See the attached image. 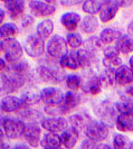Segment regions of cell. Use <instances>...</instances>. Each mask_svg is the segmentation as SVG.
<instances>
[{
  "mask_svg": "<svg viewBox=\"0 0 133 149\" xmlns=\"http://www.w3.org/2000/svg\"><path fill=\"white\" fill-rule=\"evenodd\" d=\"M36 74L42 82L48 84H59L65 80L66 76L58 61L49 57L48 55H45L38 60Z\"/></svg>",
  "mask_w": 133,
  "mask_h": 149,
  "instance_id": "obj_1",
  "label": "cell"
},
{
  "mask_svg": "<svg viewBox=\"0 0 133 149\" xmlns=\"http://www.w3.org/2000/svg\"><path fill=\"white\" fill-rule=\"evenodd\" d=\"M42 149H59L63 147L60 134L53 132H45L40 140Z\"/></svg>",
  "mask_w": 133,
  "mask_h": 149,
  "instance_id": "obj_23",
  "label": "cell"
},
{
  "mask_svg": "<svg viewBox=\"0 0 133 149\" xmlns=\"http://www.w3.org/2000/svg\"><path fill=\"white\" fill-rule=\"evenodd\" d=\"M3 7L11 20H18L20 18L22 19L26 9V2L24 0H8L3 1Z\"/></svg>",
  "mask_w": 133,
  "mask_h": 149,
  "instance_id": "obj_16",
  "label": "cell"
},
{
  "mask_svg": "<svg viewBox=\"0 0 133 149\" xmlns=\"http://www.w3.org/2000/svg\"><path fill=\"white\" fill-rule=\"evenodd\" d=\"M40 127L46 130V132L60 134L69 127V125L64 117H44L40 121Z\"/></svg>",
  "mask_w": 133,
  "mask_h": 149,
  "instance_id": "obj_9",
  "label": "cell"
},
{
  "mask_svg": "<svg viewBox=\"0 0 133 149\" xmlns=\"http://www.w3.org/2000/svg\"><path fill=\"white\" fill-rule=\"evenodd\" d=\"M94 113L106 126H109V127L115 126L118 113L115 109L114 103H112V101L103 100V101L98 102V104H96L94 108Z\"/></svg>",
  "mask_w": 133,
  "mask_h": 149,
  "instance_id": "obj_3",
  "label": "cell"
},
{
  "mask_svg": "<svg viewBox=\"0 0 133 149\" xmlns=\"http://www.w3.org/2000/svg\"><path fill=\"white\" fill-rule=\"evenodd\" d=\"M131 140L130 138L122 134H115L112 139V148L113 149H130Z\"/></svg>",
  "mask_w": 133,
  "mask_h": 149,
  "instance_id": "obj_36",
  "label": "cell"
},
{
  "mask_svg": "<svg viewBox=\"0 0 133 149\" xmlns=\"http://www.w3.org/2000/svg\"><path fill=\"white\" fill-rule=\"evenodd\" d=\"M20 99L27 108H31L34 105H37L39 102H42V97H40V90L35 84H27L22 89Z\"/></svg>",
  "mask_w": 133,
  "mask_h": 149,
  "instance_id": "obj_15",
  "label": "cell"
},
{
  "mask_svg": "<svg viewBox=\"0 0 133 149\" xmlns=\"http://www.w3.org/2000/svg\"><path fill=\"white\" fill-rule=\"evenodd\" d=\"M96 146H97L96 142H94L93 140L89 139V138H86V139H84V140L81 142L80 149H94Z\"/></svg>",
  "mask_w": 133,
  "mask_h": 149,
  "instance_id": "obj_41",
  "label": "cell"
},
{
  "mask_svg": "<svg viewBox=\"0 0 133 149\" xmlns=\"http://www.w3.org/2000/svg\"><path fill=\"white\" fill-rule=\"evenodd\" d=\"M92 118H89V116L83 114V113H75V114H71L68 117V125L69 127L73 128L74 130H76L78 134H81L83 132H85V129L87 127V123L89 122V120Z\"/></svg>",
  "mask_w": 133,
  "mask_h": 149,
  "instance_id": "obj_19",
  "label": "cell"
},
{
  "mask_svg": "<svg viewBox=\"0 0 133 149\" xmlns=\"http://www.w3.org/2000/svg\"><path fill=\"white\" fill-rule=\"evenodd\" d=\"M126 34L133 38V20H131V22L127 24V27H126Z\"/></svg>",
  "mask_w": 133,
  "mask_h": 149,
  "instance_id": "obj_47",
  "label": "cell"
},
{
  "mask_svg": "<svg viewBox=\"0 0 133 149\" xmlns=\"http://www.w3.org/2000/svg\"><path fill=\"white\" fill-rule=\"evenodd\" d=\"M42 137H43L42 127L39 126V123H36V122L26 123V129L22 138L31 148H38L40 146Z\"/></svg>",
  "mask_w": 133,
  "mask_h": 149,
  "instance_id": "obj_13",
  "label": "cell"
},
{
  "mask_svg": "<svg viewBox=\"0 0 133 149\" xmlns=\"http://www.w3.org/2000/svg\"><path fill=\"white\" fill-rule=\"evenodd\" d=\"M121 36H122L121 30L118 29V28H114V27H106L98 35L100 40L102 42V44L107 45V46H110L112 44H115L116 40Z\"/></svg>",
  "mask_w": 133,
  "mask_h": 149,
  "instance_id": "obj_27",
  "label": "cell"
},
{
  "mask_svg": "<svg viewBox=\"0 0 133 149\" xmlns=\"http://www.w3.org/2000/svg\"><path fill=\"white\" fill-rule=\"evenodd\" d=\"M102 64H103L104 68H113L116 70L122 64V60L120 56H114V57H103L102 58Z\"/></svg>",
  "mask_w": 133,
  "mask_h": 149,
  "instance_id": "obj_38",
  "label": "cell"
},
{
  "mask_svg": "<svg viewBox=\"0 0 133 149\" xmlns=\"http://www.w3.org/2000/svg\"><path fill=\"white\" fill-rule=\"evenodd\" d=\"M101 81L103 83V86L105 88H110L115 85V70L113 68H104L103 71L100 73Z\"/></svg>",
  "mask_w": 133,
  "mask_h": 149,
  "instance_id": "obj_37",
  "label": "cell"
},
{
  "mask_svg": "<svg viewBox=\"0 0 133 149\" xmlns=\"http://www.w3.org/2000/svg\"><path fill=\"white\" fill-rule=\"evenodd\" d=\"M115 47L118 48L120 54L123 55L131 54L133 53V38L127 34H122V36L116 40Z\"/></svg>",
  "mask_w": 133,
  "mask_h": 149,
  "instance_id": "obj_28",
  "label": "cell"
},
{
  "mask_svg": "<svg viewBox=\"0 0 133 149\" xmlns=\"http://www.w3.org/2000/svg\"><path fill=\"white\" fill-rule=\"evenodd\" d=\"M25 108H27L25 103L22 102V100L19 97H16L12 94L9 95H5L1 97L0 100V110L3 113H19V112L24 110Z\"/></svg>",
  "mask_w": 133,
  "mask_h": 149,
  "instance_id": "obj_12",
  "label": "cell"
},
{
  "mask_svg": "<svg viewBox=\"0 0 133 149\" xmlns=\"http://www.w3.org/2000/svg\"><path fill=\"white\" fill-rule=\"evenodd\" d=\"M66 42L68 47L72 48V51H78L84 44L83 37L80 33L74 31V33H68L66 35Z\"/></svg>",
  "mask_w": 133,
  "mask_h": 149,
  "instance_id": "obj_35",
  "label": "cell"
},
{
  "mask_svg": "<svg viewBox=\"0 0 133 149\" xmlns=\"http://www.w3.org/2000/svg\"><path fill=\"white\" fill-rule=\"evenodd\" d=\"M2 53L5 61L9 64H14L22 60L24 47L19 40L16 38L2 40Z\"/></svg>",
  "mask_w": 133,
  "mask_h": 149,
  "instance_id": "obj_6",
  "label": "cell"
},
{
  "mask_svg": "<svg viewBox=\"0 0 133 149\" xmlns=\"http://www.w3.org/2000/svg\"><path fill=\"white\" fill-rule=\"evenodd\" d=\"M46 55L52 57L54 60L59 61L65 54L68 53V45H67L66 38L60 35H53L46 42Z\"/></svg>",
  "mask_w": 133,
  "mask_h": 149,
  "instance_id": "obj_7",
  "label": "cell"
},
{
  "mask_svg": "<svg viewBox=\"0 0 133 149\" xmlns=\"http://www.w3.org/2000/svg\"><path fill=\"white\" fill-rule=\"evenodd\" d=\"M5 95H8V91H7V86H6V82H5V77H3V74L1 73L0 74V97H5Z\"/></svg>",
  "mask_w": 133,
  "mask_h": 149,
  "instance_id": "obj_43",
  "label": "cell"
},
{
  "mask_svg": "<svg viewBox=\"0 0 133 149\" xmlns=\"http://www.w3.org/2000/svg\"><path fill=\"white\" fill-rule=\"evenodd\" d=\"M1 126L3 128L5 136L8 139L17 140L21 138L26 129V122L18 117H7L5 116L1 119Z\"/></svg>",
  "mask_w": 133,
  "mask_h": 149,
  "instance_id": "obj_2",
  "label": "cell"
},
{
  "mask_svg": "<svg viewBox=\"0 0 133 149\" xmlns=\"http://www.w3.org/2000/svg\"><path fill=\"white\" fill-rule=\"evenodd\" d=\"M115 128L118 132H133V113H118Z\"/></svg>",
  "mask_w": 133,
  "mask_h": 149,
  "instance_id": "obj_26",
  "label": "cell"
},
{
  "mask_svg": "<svg viewBox=\"0 0 133 149\" xmlns=\"http://www.w3.org/2000/svg\"><path fill=\"white\" fill-rule=\"evenodd\" d=\"M60 25L68 31L74 33L77 28H80V25L82 22V17L80 14L75 11H66L60 16Z\"/></svg>",
  "mask_w": 133,
  "mask_h": 149,
  "instance_id": "obj_17",
  "label": "cell"
},
{
  "mask_svg": "<svg viewBox=\"0 0 133 149\" xmlns=\"http://www.w3.org/2000/svg\"><path fill=\"white\" fill-rule=\"evenodd\" d=\"M114 56H120V53L115 47V45L106 46L103 49V57H114Z\"/></svg>",
  "mask_w": 133,
  "mask_h": 149,
  "instance_id": "obj_39",
  "label": "cell"
},
{
  "mask_svg": "<svg viewBox=\"0 0 133 149\" xmlns=\"http://www.w3.org/2000/svg\"><path fill=\"white\" fill-rule=\"evenodd\" d=\"M7 67H8L7 62L5 61V58H1V57H0V74L3 73V72L7 70Z\"/></svg>",
  "mask_w": 133,
  "mask_h": 149,
  "instance_id": "obj_46",
  "label": "cell"
},
{
  "mask_svg": "<svg viewBox=\"0 0 133 149\" xmlns=\"http://www.w3.org/2000/svg\"><path fill=\"white\" fill-rule=\"evenodd\" d=\"M129 67L131 68V71H132L133 73V54L130 56V58H129Z\"/></svg>",
  "mask_w": 133,
  "mask_h": 149,
  "instance_id": "obj_52",
  "label": "cell"
},
{
  "mask_svg": "<svg viewBox=\"0 0 133 149\" xmlns=\"http://www.w3.org/2000/svg\"><path fill=\"white\" fill-rule=\"evenodd\" d=\"M0 149H11V147L8 145V142L3 140V141L0 142Z\"/></svg>",
  "mask_w": 133,
  "mask_h": 149,
  "instance_id": "obj_51",
  "label": "cell"
},
{
  "mask_svg": "<svg viewBox=\"0 0 133 149\" xmlns=\"http://www.w3.org/2000/svg\"><path fill=\"white\" fill-rule=\"evenodd\" d=\"M3 138H5V132H3V129L0 128V142L3 141Z\"/></svg>",
  "mask_w": 133,
  "mask_h": 149,
  "instance_id": "obj_53",
  "label": "cell"
},
{
  "mask_svg": "<svg viewBox=\"0 0 133 149\" xmlns=\"http://www.w3.org/2000/svg\"><path fill=\"white\" fill-rule=\"evenodd\" d=\"M60 139H62V145L65 149H74L80 139V134L73 128L68 127L65 131L60 134Z\"/></svg>",
  "mask_w": 133,
  "mask_h": 149,
  "instance_id": "obj_24",
  "label": "cell"
},
{
  "mask_svg": "<svg viewBox=\"0 0 133 149\" xmlns=\"http://www.w3.org/2000/svg\"><path fill=\"white\" fill-rule=\"evenodd\" d=\"M118 3H120V8H125L133 5V1H118Z\"/></svg>",
  "mask_w": 133,
  "mask_h": 149,
  "instance_id": "obj_49",
  "label": "cell"
},
{
  "mask_svg": "<svg viewBox=\"0 0 133 149\" xmlns=\"http://www.w3.org/2000/svg\"><path fill=\"white\" fill-rule=\"evenodd\" d=\"M60 67L65 71H77L80 70V63L77 60V52L76 51H68L67 54H65L60 60L58 61Z\"/></svg>",
  "mask_w": 133,
  "mask_h": 149,
  "instance_id": "obj_21",
  "label": "cell"
},
{
  "mask_svg": "<svg viewBox=\"0 0 133 149\" xmlns=\"http://www.w3.org/2000/svg\"><path fill=\"white\" fill-rule=\"evenodd\" d=\"M121 97H129V99L133 100V84L127 85V86H124Z\"/></svg>",
  "mask_w": 133,
  "mask_h": 149,
  "instance_id": "obj_44",
  "label": "cell"
},
{
  "mask_svg": "<svg viewBox=\"0 0 133 149\" xmlns=\"http://www.w3.org/2000/svg\"><path fill=\"white\" fill-rule=\"evenodd\" d=\"M82 102L81 95L74 92V91H66L64 93V97L62 103L59 104V110L62 116H66V114H71L73 111H75Z\"/></svg>",
  "mask_w": 133,
  "mask_h": 149,
  "instance_id": "obj_10",
  "label": "cell"
},
{
  "mask_svg": "<svg viewBox=\"0 0 133 149\" xmlns=\"http://www.w3.org/2000/svg\"><path fill=\"white\" fill-rule=\"evenodd\" d=\"M103 89V83L101 81L100 75H91L89 77H87L84 82H83V86H82V91L85 94L89 95H97L102 92Z\"/></svg>",
  "mask_w": 133,
  "mask_h": 149,
  "instance_id": "obj_18",
  "label": "cell"
},
{
  "mask_svg": "<svg viewBox=\"0 0 133 149\" xmlns=\"http://www.w3.org/2000/svg\"><path fill=\"white\" fill-rule=\"evenodd\" d=\"M40 97L45 107H55L62 103L64 92L56 86H46L40 90Z\"/></svg>",
  "mask_w": 133,
  "mask_h": 149,
  "instance_id": "obj_11",
  "label": "cell"
},
{
  "mask_svg": "<svg viewBox=\"0 0 133 149\" xmlns=\"http://www.w3.org/2000/svg\"><path fill=\"white\" fill-rule=\"evenodd\" d=\"M130 149H133V140H131V146H130Z\"/></svg>",
  "mask_w": 133,
  "mask_h": 149,
  "instance_id": "obj_55",
  "label": "cell"
},
{
  "mask_svg": "<svg viewBox=\"0 0 133 149\" xmlns=\"http://www.w3.org/2000/svg\"><path fill=\"white\" fill-rule=\"evenodd\" d=\"M98 26H100L98 17L86 15L84 16V18H82L80 29L85 35H93L96 30H97Z\"/></svg>",
  "mask_w": 133,
  "mask_h": 149,
  "instance_id": "obj_25",
  "label": "cell"
},
{
  "mask_svg": "<svg viewBox=\"0 0 133 149\" xmlns=\"http://www.w3.org/2000/svg\"><path fill=\"white\" fill-rule=\"evenodd\" d=\"M5 19H6V11H5V9L0 7V26L3 24Z\"/></svg>",
  "mask_w": 133,
  "mask_h": 149,
  "instance_id": "obj_48",
  "label": "cell"
},
{
  "mask_svg": "<svg viewBox=\"0 0 133 149\" xmlns=\"http://www.w3.org/2000/svg\"><path fill=\"white\" fill-rule=\"evenodd\" d=\"M76 52H77V60H78L81 68H89L97 60V55L92 54V53H89V51H86L84 48H81Z\"/></svg>",
  "mask_w": 133,
  "mask_h": 149,
  "instance_id": "obj_29",
  "label": "cell"
},
{
  "mask_svg": "<svg viewBox=\"0 0 133 149\" xmlns=\"http://www.w3.org/2000/svg\"><path fill=\"white\" fill-rule=\"evenodd\" d=\"M56 6H57V2L52 1V0H46V1L31 0L28 2V7H29L30 13L33 14V16L39 17V18H45V19L55 15Z\"/></svg>",
  "mask_w": 133,
  "mask_h": 149,
  "instance_id": "obj_8",
  "label": "cell"
},
{
  "mask_svg": "<svg viewBox=\"0 0 133 149\" xmlns=\"http://www.w3.org/2000/svg\"><path fill=\"white\" fill-rule=\"evenodd\" d=\"M83 2L84 1H82V0H62V1H59V5H62L63 7H66V8H69V7H73V6H77V5H83Z\"/></svg>",
  "mask_w": 133,
  "mask_h": 149,
  "instance_id": "obj_42",
  "label": "cell"
},
{
  "mask_svg": "<svg viewBox=\"0 0 133 149\" xmlns=\"http://www.w3.org/2000/svg\"><path fill=\"white\" fill-rule=\"evenodd\" d=\"M35 22V17L33 15H26L21 19V27L24 29H28L30 28Z\"/></svg>",
  "mask_w": 133,
  "mask_h": 149,
  "instance_id": "obj_40",
  "label": "cell"
},
{
  "mask_svg": "<svg viewBox=\"0 0 133 149\" xmlns=\"http://www.w3.org/2000/svg\"><path fill=\"white\" fill-rule=\"evenodd\" d=\"M85 136L94 142L98 143L106 140L110 136V127L101 120L91 119L85 129Z\"/></svg>",
  "mask_w": 133,
  "mask_h": 149,
  "instance_id": "obj_5",
  "label": "cell"
},
{
  "mask_svg": "<svg viewBox=\"0 0 133 149\" xmlns=\"http://www.w3.org/2000/svg\"><path fill=\"white\" fill-rule=\"evenodd\" d=\"M102 42L100 40L98 36H91L87 39L84 40V44H83V48L89 51L92 54H95L97 55L98 52L102 51Z\"/></svg>",
  "mask_w": 133,
  "mask_h": 149,
  "instance_id": "obj_33",
  "label": "cell"
},
{
  "mask_svg": "<svg viewBox=\"0 0 133 149\" xmlns=\"http://www.w3.org/2000/svg\"><path fill=\"white\" fill-rule=\"evenodd\" d=\"M54 22L51 18H46L40 22H38L36 26V34L44 40L45 43L53 36L54 33Z\"/></svg>",
  "mask_w": 133,
  "mask_h": 149,
  "instance_id": "obj_22",
  "label": "cell"
},
{
  "mask_svg": "<svg viewBox=\"0 0 133 149\" xmlns=\"http://www.w3.org/2000/svg\"><path fill=\"white\" fill-rule=\"evenodd\" d=\"M118 113H133V100L125 97H118V100L114 103Z\"/></svg>",
  "mask_w": 133,
  "mask_h": 149,
  "instance_id": "obj_34",
  "label": "cell"
},
{
  "mask_svg": "<svg viewBox=\"0 0 133 149\" xmlns=\"http://www.w3.org/2000/svg\"><path fill=\"white\" fill-rule=\"evenodd\" d=\"M64 81H65V84H66L68 91H74V92H77L78 90H82L83 82H84L81 75L75 74V73L66 74Z\"/></svg>",
  "mask_w": 133,
  "mask_h": 149,
  "instance_id": "obj_32",
  "label": "cell"
},
{
  "mask_svg": "<svg viewBox=\"0 0 133 149\" xmlns=\"http://www.w3.org/2000/svg\"><path fill=\"white\" fill-rule=\"evenodd\" d=\"M94 149H113V148H112L110 145H107V143H98Z\"/></svg>",
  "mask_w": 133,
  "mask_h": 149,
  "instance_id": "obj_50",
  "label": "cell"
},
{
  "mask_svg": "<svg viewBox=\"0 0 133 149\" xmlns=\"http://www.w3.org/2000/svg\"><path fill=\"white\" fill-rule=\"evenodd\" d=\"M24 52L29 56L30 58L39 60L40 57L44 56V53L46 51V43L42 38L38 36L36 33L29 34L24 40Z\"/></svg>",
  "mask_w": 133,
  "mask_h": 149,
  "instance_id": "obj_4",
  "label": "cell"
},
{
  "mask_svg": "<svg viewBox=\"0 0 133 149\" xmlns=\"http://www.w3.org/2000/svg\"><path fill=\"white\" fill-rule=\"evenodd\" d=\"M120 3L118 0H104L103 6L98 13V20L103 24L112 22L120 10Z\"/></svg>",
  "mask_w": 133,
  "mask_h": 149,
  "instance_id": "obj_14",
  "label": "cell"
},
{
  "mask_svg": "<svg viewBox=\"0 0 133 149\" xmlns=\"http://www.w3.org/2000/svg\"><path fill=\"white\" fill-rule=\"evenodd\" d=\"M2 52V40L0 39V53Z\"/></svg>",
  "mask_w": 133,
  "mask_h": 149,
  "instance_id": "obj_54",
  "label": "cell"
},
{
  "mask_svg": "<svg viewBox=\"0 0 133 149\" xmlns=\"http://www.w3.org/2000/svg\"><path fill=\"white\" fill-rule=\"evenodd\" d=\"M19 34V27L15 22H3L0 26V39H10V38H16V36Z\"/></svg>",
  "mask_w": 133,
  "mask_h": 149,
  "instance_id": "obj_30",
  "label": "cell"
},
{
  "mask_svg": "<svg viewBox=\"0 0 133 149\" xmlns=\"http://www.w3.org/2000/svg\"><path fill=\"white\" fill-rule=\"evenodd\" d=\"M115 83L120 86H127L133 83V73L129 65H121L115 70Z\"/></svg>",
  "mask_w": 133,
  "mask_h": 149,
  "instance_id": "obj_20",
  "label": "cell"
},
{
  "mask_svg": "<svg viewBox=\"0 0 133 149\" xmlns=\"http://www.w3.org/2000/svg\"><path fill=\"white\" fill-rule=\"evenodd\" d=\"M11 149H31V147L27 143H24V142H17V143L11 146Z\"/></svg>",
  "mask_w": 133,
  "mask_h": 149,
  "instance_id": "obj_45",
  "label": "cell"
},
{
  "mask_svg": "<svg viewBox=\"0 0 133 149\" xmlns=\"http://www.w3.org/2000/svg\"><path fill=\"white\" fill-rule=\"evenodd\" d=\"M104 1L101 0H86L82 5V10L86 13V15L89 16H96L98 15L101 8L103 6Z\"/></svg>",
  "mask_w": 133,
  "mask_h": 149,
  "instance_id": "obj_31",
  "label": "cell"
},
{
  "mask_svg": "<svg viewBox=\"0 0 133 149\" xmlns=\"http://www.w3.org/2000/svg\"><path fill=\"white\" fill-rule=\"evenodd\" d=\"M59 149H65V148H64V147H62V148H59Z\"/></svg>",
  "mask_w": 133,
  "mask_h": 149,
  "instance_id": "obj_56",
  "label": "cell"
}]
</instances>
